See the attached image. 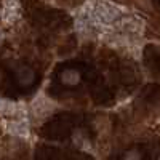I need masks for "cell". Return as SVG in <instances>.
I'll return each instance as SVG.
<instances>
[{
    "instance_id": "6",
    "label": "cell",
    "mask_w": 160,
    "mask_h": 160,
    "mask_svg": "<svg viewBox=\"0 0 160 160\" xmlns=\"http://www.w3.org/2000/svg\"><path fill=\"white\" fill-rule=\"evenodd\" d=\"M16 77H18V82H19L21 85H24V87L31 85L34 80H35V74H34V71L29 69V68H21V69L18 71Z\"/></svg>"
},
{
    "instance_id": "1",
    "label": "cell",
    "mask_w": 160,
    "mask_h": 160,
    "mask_svg": "<svg viewBox=\"0 0 160 160\" xmlns=\"http://www.w3.org/2000/svg\"><path fill=\"white\" fill-rule=\"evenodd\" d=\"M120 16V11L115 5L112 3H106V2H101V3H96L95 8H93V21H96L99 24H111L114 22L117 18Z\"/></svg>"
},
{
    "instance_id": "9",
    "label": "cell",
    "mask_w": 160,
    "mask_h": 160,
    "mask_svg": "<svg viewBox=\"0 0 160 160\" xmlns=\"http://www.w3.org/2000/svg\"><path fill=\"white\" fill-rule=\"evenodd\" d=\"M0 42H2V34H0Z\"/></svg>"
},
{
    "instance_id": "4",
    "label": "cell",
    "mask_w": 160,
    "mask_h": 160,
    "mask_svg": "<svg viewBox=\"0 0 160 160\" xmlns=\"http://www.w3.org/2000/svg\"><path fill=\"white\" fill-rule=\"evenodd\" d=\"M18 7H19L18 2H5V3H3L2 19H3L7 24H10V22H13V21L16 19V16H18Z\"/></svg>"
},
{
    "instance_id": "5",
    "label": "cell",
    "mask_w": 160,
    "mask_h": 160,
    "mask_svg": "<svg viewBox=\"0 0 160 160\" xmlns=\"http://www.w3.org/2000/svg\"><path fill=\"white\" fill-rule=\"evenodd\" d=\"M80 78H82V75H80L78 71L75 69H66L62 74H61V82L64 85L68 87H75L80 83Z\"/></svg>"
},
{
    "instance_id": "7",
    "label": "cell",
    "mask_w": 160,
    "mask_h": 160,
    "mask_svg": "<svg viewBox=\"0 0 160 160\" xmlns=\"http://www.w3.org/2000/svg\"><path fill=\"white\" fill-rule=\"evenodd\" d=\"M18 111V106L10 101V99H3V98H0V112L2 114H15Z\"/></svg>"
},
{
    "instance_id": "10",
    "label": "cell",
    "mask_w": 160,
    "mask_h": 160,
    "mask_svg": "<svg viewBox=\"0 0 160 160\" xmlns=\"http://www.w3.org/2000/svg\"><path fill=\"white\" fill-rule=\"evenodd\" d=\"M158 160H160V157H158Z\"/></svg>"
},
{
    "instance_id": "3",
    "label": "cell",
    "mask_w": 160,
    "mask_h": 160,
    "mask_svg": "<svg viewBox=\"0 0 160 160\" xmlns=\"http://www.w3.org/2000/svg\"><path fill=\"white\" fill-rule=\"evenodd\" d=\"M7 130L15 136L28 138L29 136V127L26 120H15V122H7Z\"/></svg>"
},
{
    "instance_id": "8",
    "label": "cell",
    "mask_w": 160,
    "mask_h": 160,
    "mask_svg": "<svg viewBox=\"0 0 160 160\" xmlns=\"http://www.w3.org/2000/svg\"><path fill=\"white\" fill-rule=\"evenodd\" d=\"M125 160H141V155L138 151H128L125 154Z\"/></svg>"
},
{
    "instance_id": "2",
    "label": "cell",
    "mask_w": 160,
    "mask_h": 160,
    "mask_svg": "<svg viewBox=\"0 0 160 160\" xmlns=\"http://www.w3.org/2000/svg\"><path fill=\"white\" fill-rule=\"evenodd\" d=\"M53 108V104L50 102L48 98L45 96H37L34 101H32V112L37 115V117H42V115H47Z\"/></svg>"
}]
</instances>
